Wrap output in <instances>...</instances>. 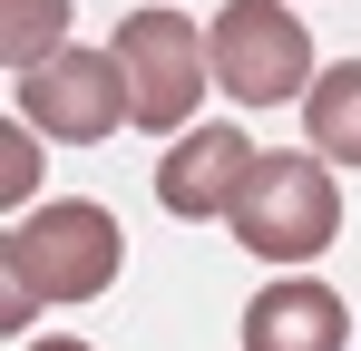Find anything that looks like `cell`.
<instances>
[{"mask_svg":"<svg viewBox=\"0 0 361 351\" xmlns=\"http://www.w3.org/2000/svg\"><path fill=\"white\" fill-rule=\"evenodd\" d=\"M0 264H10L0 312H10V332H30L39 302H98L118 283L127 273V234H118V215L98 195H49L30 215H10V254Z\"/></svg>","mask_w":361,"mask_h":351,"instance_id":"cell-1","label":"cell"},{"mask_svg":"<svg viewBox=\"0 0 361 351\" xmlns=\"http://www.w3.org/2000/svg\"><path fill=\"white\" fill-rule=\"evenodd\" d=\"M59 49H68V0H0V58H10V78L49 68Z\"/></svg>","mask_w":361,"mask_h":351,"instance_id":"cell-9","label":"cell"},{"mask_svg":"<svg viewBox=\"0 0 361 351\" xmlns=\"http://www.w3.org/2000/svg\"><path fill=\"white\" fill-rule=\"evenodd\" d=\"M39 137H59V147H98V137H118V127H137V108H127V68L118 49H59L49 68H30L20 78V108Z\"/></svg>","mask_w":361,"mask_h":351,"instance_id":"cell-5","label":"cell"},{"mask_svg":"<svg viewBox=\"0 0 361 351\" xmlns=\"http://www.w3.org/2000/svg\"><path fill=\"white\" fill-rule=\"evenodd\" d=\"M20 351H88V342H20Z\"/></svg>","mask_w":361,"mask_h":351,"instance_id":"cell-11","label":"cell"},{"mask_svg":"<svg viewBox=\"0 0 361 351\" xmlns=\"http://www.w3.org/2000/svg\"><path fill=\"white\" fill-rule=\"evenodd\" d=\"M225 234H235L254 264H274V273L322 264L332 234H342V185H332V166H322V156H293V147H264V166L244 176Z\"/></svg>","mask_w":361,"mask_h":351,"instance_id":"cell-2","label":"cell"},{"mask_svg":"<svg viewBox=\"0 0 361 351\" xmlns=\"http://www.w3.org/2000/svg\"><path fill=\"white\" fill-rule=\"evenodd\" d=\"M254 166H264V147H254L244 127H225V117H205V127H185L176 147L157 156V205H166V215H185V225H205V215L225 225Z\"/></svg>","mask_w":361,"mask_h":351,"instance_id":"cell-6","label":"cell"},{"mask_svg":"<svg viewBox=\"0 0 361 351\" xmlns=\"http://www.w3.org/2000/svg\"><path fill=\"white\" fill-rule=\"evenodd\" d=\"M118 68H127V108L137 127H157V137H185L195 108H205V78H215V49H205V30L166 10V0H147V10H127L118 20Z\"/></svg>","mask_w":361,"mask_h":351,"instance_id":"cell-3","label":"cell"},{"mask_svg":"<svg viewBox=\"0 0 361 351\" xmlns=\"http://www.w3.org/2000/svg\"><path fill=\"white\" fill-rule=\"evenodd\" d=\"M302 137L322 166H361V58H332L302 98Z\"/></svg>","mask_w":361,"mask_h":351,"instance_id":"cell-8","label":"cell"},{"mask_svg":"<svg viewBox=\"0 0 361 351\" xmlns=\"http://www.w3.org/2000/svg\"><path fill=\"white\" fill-rule=\"evenodd\" d=\"M244 351H352V302L312 273H274L244 302Z\"/></svg>","mask_w":361,"mask_h":351,"instance_id":"cell-7","label":"cell"},{"mask_svg":"<svg viewBox=\"0 0 361 351\" xmlns=\"http://www.w3.org/2000/svg\"><path fill=\"white\" fill-rule=\"evenodd\" d=\"M30 185H39V127L10 117V127H0V195H10V205H39Z\"/></svg>","mask_w":361,"mask_h":351,"instance_id":"cell-10","label":"cell"},{"mask_svg":"<svg viewBox=\"0 0 361 351\" xmlns=\"http://www.w3.org/2000/svg\"><path fill=\"white\" fill-rule=\"evenodd\" d=\"M205 49H215V88L235 108H283V98H312V30H302L283 0H225L205 20Z\"/></svg>","mask_w":361,"mask_h":351,"instance_id":"cell-4","label":"cell"}]
</instances>
